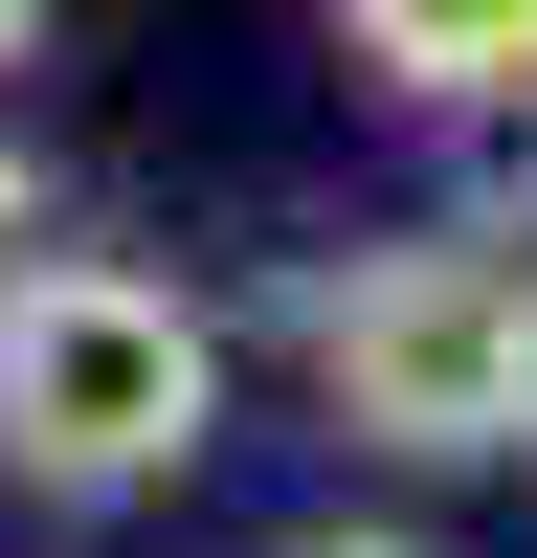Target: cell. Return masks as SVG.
<instances>
[{
  "label": "cell",
  "instance_id": "cell-1",
  "mask_svg": "<svg viewBox=\"0 0 537 558\" xmlns=\"http://www.w3.org/2000/svg\"><path fill=\"white\" fill-rule=\"evenodd\" d=\"M224 447V336L157 291V268L68 246V268H0V470L112 514V492H179Z\"/></svg>",
  "mask_w": 537,
  "mask_h": 558
},
{
  "label": "cell",
  "instance_id": "cell-2",
  "mask_svg": "<svg viewBox=\"0 0 537 558\" xmlns=\"http://www.w3.org/2000/svg\"><path fill=\"white\" fill-rule=\"evenodd\" d=\"M313 402L403 470L537 447V246H381L313 291Z\"/></svg>",
  "mask_w": 537,
  "mask_h": 558
},
{
  "label": "cell",
  "instance_id": "cell-3",
  "mask_svg": "<svg viewBox=\"0 0 537 558\" xmlns=\"http://www.w3.org/2000/svg\"><path fill=\"white\" fill-rule=\"evenodd\" d=\"M336 45L403 112H537V0H336Z\"/></svg>",
  "mask_w": 537,
  "mask_h": 558
},
{
  "label": "cell",
  "instance_id": "cell-4",
  "mask_svg": "<svg viewBox=\"0 0 537 558\" xmlns=\"http://www.w3.org/2000/svg\"><path fill=\"white\" fill-rule=\"evenodd\" d=\"M291 558H426V536H291Z\"/></svg>",
  "mask_w": 537,
  "mask_h": 558
},
{
  "label": "cell",
  "instance_id": "cell-5",
  "mask_svg": "<svg viewBox=\"0 0 537 558\" xmlns=\"http://www.w3.org/2000/svg\"><path fill=\"white\" fill-rule=\"evenodd\" d=\"M23 45H45V0H0V68H23Z\"/></svg>",
  "mask_w": 537,
  "mask_h": 558
},
{
  "label": "cell",
  "instance_id": "cell-6",
  "mask_svg": "<svg viewBox=\"0 0 537 558\" xmlns=\"http://www.w3.org/2000/svg\"><path fill=\"white\" fill-rule=\"evenodd\" d=\"M0 246H23V179H0Z\"/></svg>",
  "mask_w": 537,
  "mask_h": 558
}]
</instances>
